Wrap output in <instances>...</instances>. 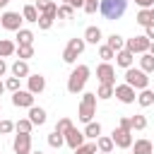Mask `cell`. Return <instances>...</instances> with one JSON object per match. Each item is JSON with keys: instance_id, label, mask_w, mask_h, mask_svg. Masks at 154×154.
<instances>
[{"instance_id": "6da1fadb", "label": "cell", "mask_w": 154, "mask_h": 154, "mask_svg": "<svg viewBox=\"0 0 154 154\" xmlns=\"http://www.w3.org/2000/svg\"><path fill=\"white\" fill-rule=\"evenodd\" d=\"M89 75H91L89 65H77V67H72V72H70V77H67V91H70V94H82L84 87H87Z\"/></svg>"}, {"instance_id": "7a4b0ae2", "label": "cell", "mask_w": 154, "mask_h": 154, "mask_svg": "<svg viewBox=\"0 0 154 154\" xmlns=\"http://www.w3.org/2000/svg\"><path fill=\"white\" fill-rule=\"evenodd\" d=\"M128 10V0H99V12L108 19V22H116L125 14Z\"/></svg>"}, {"instance_id": "3957f363", "label": "cell", "mask_w": 154, "mask_h": 154, "mask_svg": "<svg viewBox=\"0 0 154 154\" xmlns=\"http://www.w3.org/2000/svg\"><path fill=\"white\" fill-rule=\"evenodd\" d=\"M96 94L94 91H84L82 94V101H79V108H77V118L82 120V123H89V120H94V116H96Z\"/></svg>"}, {"instance_id": "277c9868", "label": "cell", "mask_w": 154, "mask_h": 154, "mask_svg": "<svg viewBox=\"0 0 154 154\" xmlns=\"http://www.w3.org/2000/svg\"><path fill=\"white\" fill-rule=\"evenodd\" d=\"M123 79H125V84H130L135 91H140V89H147V87H149V75H147V72H142L140 67H132V65H130V67H125V77H123Z\"/></svg>"}, {"instance_id": "5b68a950", "label": "cell", "mask_w": 154, "mask_h": 154, "mask_svg": "<svg viewBox=\"0 0 154 154\" xmlns=\"http://www.w3.org/2000/svg\"><path fill=\"white\" fill-rule=\"evenodd\" d=\"M125 51H130L132 55H137V53H152L154 51V46H152V41L142 34V36H132V38H125V46H123Z\"/></svg>"}, {"instance_id": "8992f818", "label": "cell", "mask_w": 154, "mask_h": 154, "mask_svg": "<svg viewBox=\"0 0 154 154\" xmlns=\"http://www.w3.org/2000/svg\"><path fill=\"white\" fill-rule=\"evenodd\" d=\"M84 38H70L67 41V46H65V51H63V63H67V65H75V60H77V55H82L84 53Z\"/></svg>"}, {"instance_id": "52a82bcc", "label": "cell", "mask_w": 154, "mask_h": 154, "mask_svg": "<svg viewBox=\"0 0 154 154\" xmlns=\"http://www.w3.org/2000/svg\"><path fill=\"white\" fill-rule=\"evenodd\" d=\"M108 137H111L113 147H118V149H130V144H132V130L113 128V132H111Z\"/></svg>"}, {"instance_id": "ba28073f", "label": "cell", "mask_w": 154, "mask_h": 154, "mask_svg": "<svg viewBox=\"0 0 154 154\" xmlns=\"http://www.w3.org/2000/svg\"><path fill=\"white\" fill-rule=\"evenodd\" d=\"M22 14L19 12H12V10H5L2 14H0V26L2 29H7V31H17V29H22Z\"/></svg>"}, {"instance_id": "9c48e42d", "label": "cell", "mask_w": 154, "mask_h": 154, "mask_svg": "<svg viewBox=\"0 0 154 154\" xmlns=\"http://www.w3.org/2000/svg\"><path fill=\"white\" fill-rule=\"evenodd\" d=\"M113 96L120 101V103H135V96H137V91L130 87V84H113Z\"/></svg>"}, {"instance_id": "30bf717a", "label": "cell", "mask_w": 154, "mask_h": 154, "mask_svg": "<svg viewBox=\"0 0 154 154\" xmlns=\"http://www.w3.org/2000/svg\"><path fill=\"white\" fill-rule=\"evenodd\" d=\"M24 79H26V91H31L34 96L46 89V77H43L41 72H29Z\"/></svg>"}, {"instance_id": "8fae6325", "label": "cell", "mask_w": 154, "mask_h": 154, "mask_svg": "<svg viewBox=\"0 0 154 154\" xmlns=\"http://www.w3.org/2000/svg\"><path fill=\"white\" fill-rule=\"evenodd\" d=\"M96 79L99 84H116V67L111 63H101L96 67Z\"/></svg>"}, {"instance_id": "7c38bea8", "label": "cell", "mask_w": 154, "mask_h": 154, "mask_svg": "<svg viewBox=\"0 0 154 154\" xmlns=\"http://www.w3.org/2000/svg\"><path fill=\"white\" fill-rule=\"evenodd\" d=\"M12 149L14 154H29L31 152V135L29 132H17L12 140Z\"/></svg>"}, {"instance_id": "4fadbf2b", "label": "cell", "mask_w": 154, "mask_h": 154, "mask_svg": "<svg viewBox=\"0 0 154 154\" xmlns=\"http://www.w3.org/2000/svg\"><path fill=\"white\" fill-rule=\"evenodd\" d=\"M34 94L31 91H26V89H17V91H12V103L17 106V108H29V106H34Z\"/></svg>"}, {"instance_id": "5bb4252c", "label": "cell", "mask_w": 154, "mask_h": 154, "mask_svg": "<svg viewBox=\"0 0 154 154\" xmlns=\"http://www.w3.org/2000/svg\"><path fill=\"white\" fill-rule=\"evenodd\" d=\"M63 137H65V144H67L70 149H75V147H79V144H82V142L87 140V137H84V132H82V130H77L75 125H72V128H70V130H67V132H65Z\"/></svg>"}, {"instance_id": "9a60e30c", "label": "cell", "mask_w": 154, "mask_h": 154, "mask_svg": "<svg viewBox=\"0 0 154 154\" xmlns=\"http://www.w3.org/2000/svg\"><path fill=\"white\" fill-rule=\"evenodd\" d=\"M82 38H84V43H94V46H99V43L103 41V34H101L99 26H87Z\"/></svg>"}, {"instance_id": "2e32d148", "label": "cell", "mask_w": 154, "mask_h": 154, "mask_svg": "<svg viewBox=\"0 0 154 154\" xmlns=\"http://www.w3.org/2000/svg\"><path fill=\"white\" fill-rule=\"evenodd\" d=\"M113 58H116V65H118V67H123V70H125V67H130V65L135 63V55H132L130 51H125V48L116 51V55H113Z\"/></svg>"}, {"instance_id": "e0dca14e", "label": "cell", "mask_w": 154, "mask_h": 154, "mask_svg": "<svg viewBox=\"0 0 154 154\" xmlns=\"http://www.w3.org/2000/svg\"><path fill=\"white\" fill-rule=\"evenodd\" d=\"M26 118L31 120L34 128H36V125H43V123H46V111H43L41 106L34 103V106H29V116H26Z\"/></svg>"}, {"instance_id": "ac0fdd59", "label": "cell", "mask_w": 154, "mask_h": 154, "mask_svg": "<svg viewBox=\"0 0 154 154\" xmlns=\"http://www.w3.org/2000/svg\"><path fill=\"white\" fill-rule=\"evenodd\" d=\"M135 22L140 26H154V7H147V10H140Z\"/></svg>"}, {"instance_id": "d6986e66", "label": "cell", "mask_w": 154, "mask_h": 154, "mask_svg": "<svg viewBox=\"0 0 154 154\" xmlns=\"http://www.w3.org/2000/svg\"><path fill=\"white\" fill-rule=\"evenodd\" d=\"M10 72H12V77L24 79V77H26L31 70H29V63H26V60H19V58H17V60L12 63V67H10Z\"/></svg>"}, {"instance_id": "ffe728a7", "label": "cell", "mask_w": 154, "mask_h": 154, "mask_svg": "<svg viewBox=\"0 0 154 154\" xmlns=\"http://www.w3.org/2000/svg\"><path fill=\"white\" fill-rule=\"evenodd\" d=\"M135 101H137L142 108H149V106L154 103V91H152L149 87H147V89H140V94L135 96Z\"/></svg>"}, {"instance_id": "44dd1931", "label": "cell", "mask_w": 154, "mask_h": 154, "mask_svg": "<svg viewBox=\"0 0 154 154\" xmlns=\"http://www.w3.org/2000/svg\"><path fill=\"white\" fill-rule=\"evenodd\" d=\"M84 137L87 140H96L99 135H101V123L99 120H89V123H84Z\"/></svg>"}, {"instance_id": "7402d4cb", "label": "cell", "mask_w": 154, "mask_h": 154, "mask_svg": "<svg viewBox=\"0 0 154 154\" xmlns=\"http://www.w3.org/2000/svg\"><path fill=\"white\" fill-rule=\"evenodd\" d=\"M94 142H96V152H99V154H111V152H113V142H111L108 135H99Z\"/></svg>"}, {"instance_id": "603a6c76", "label": "cell", "mask_w": 154, "mask_h": 154, "mask_svg": "<svg viewBox=\"0 0 154 154\" xmlns=\"http://www.w3.org/2000/svg\"><path fill=\"white\" fill-rule=\"evenodd\" d=\"M130 149H132V154H152V142L147 137H142V140H135L130 144Z\"/></svg>"}, {"instance_id": "cb8c5ba5", "label": "cell", "mask_w": 154, "mask_h": 154, "mask_svg": "<svg viewBox=\"0 0 154 154\" xmlns=\"http://www.w3.org/2000/svg\"><path fill=\"white\" fill-rule=\"evenodd\" d=\"M140 70L147 75L154 72V53H140Z\"/></svg>"}, {"instance_id": "d4e9b609", "label": "cell", "mask_w": 154, "mask_h": 154, "mask_svg": "<svg viewBox=\"0 0 154 154\" xmlns=\"http://www.w3.org/2000/svg\"><path fill=\"white\" fill-rule=\"evenodd\" d=\"M14 53L19 55V60H29V58H34V43H19L14 48Z\"/></svg>"}, {"instance_id": "484cf974", "label": "cell", "mask_w": 154, "mask_h": 154, "mask_svg": "<svg viewBox=\"0 0 154 154\" xmlns=\"http://www.w3.org/2000/svg\"><path fill=\"white\" fill-rule=\"evenodd\" d=\"M14 48H17L14 41H10V38H0V58H10V55H14Z\"/></svg>"}, {"instance_id": "4316f807", "label": "cell", "mask_w": 154, "mask_h": 154, "mask_svg": "<svg viewBox=\"0 0 154 154\" xmlns=\"http://www.w3.org/2000/svg\"><path fill=\"white\" fill-rule=\"evenodd\" d=\"M22 19L36 24V19H38V10H36L34 5H24V10H22Z\"/></svg>"}, {"instance_id": "83f0119b", "label": "cell", "mask_w": 154, "mask_h": 154, "mask_svg": "<svg viewBox=\"0 0 154 154\" xmlns=\"http://www.w3.org/2000/svg\"><path fill=\"white\" fill-rule=\"evenodd\" d=\"M14 34H17V46H19V43H34V31H31V29H24V26H22V29H17Z\"/></svg>"}, {"instance_id": "f1b7e54d", "label": "cell", "mask_w": 154, "mask_h": 154, "mask_svg": "<svg viewBox=\"0 0 154 154\" xmlns=\"http://www.w3.org/2000/svg\"><path fill=\"white\" fill-rule=\"evenodd\" d=\"M94 94H96V99L108 101V99H113V84H99V89Z\"/></svg>"}, {"instance_id": "f546056e", "label": "cell", "mask_w": 154, "mask_h": 154, "mask_svg": "<svg viewBox=\"0 0 154 154\" xmlns=\"http://www.w3.org/2000/svg\"><path fill=\"white\" fill-rule=\"evenodd\" d=\"M72 152H75V154H96V142H94V140H89V142L84 140V142H82L79 147H75Z\"/></svg>"}, {"instance_id": "4dcf8cb0", "label": "cell", "mask_w": 154, "mask_h": 154, "mask_svg": "<svg viewBox=\"0 0 154 154\" xmlns=\"http://www.w3.org/2000/svg\"><path fill=\"white\" fill-rule=\"evenodd\" d=\"M75 17V10L70 7V5H58V10H55V19H72Z\"/></svg>"}, {"instance_id": "1f68e13d", "label": "cell", "mask_w": 154, "mask_h": 154, "mask_svg": "<svg viewBox=\"0 0 154 154\" xmlns=\"http://www.w3.org/2000/svg\"><path fill=\"white\" fill-rule=\"evenodd\" d=\"M106 46H108L111 51H120V48L125 46V38H123V36H118V34H111V36L106 38Z\"/></svg>"}, {"instance_id": "d6a6232c", "label": "cell", "mask_w": 154, "mask_h": 154, "mask_svg": "<svg viewBox=\"0 0 154 154\" xmlns=\"http://www.w3.org/2000/svg\"><path fill=\"white\" fill-rule=\"evenodd\" d=\"M130 128H132V130H144V128H147V118H144L142 113L130 116Z\"/></svg>"}, {"instance_id": "836d02e7", "label": "cell", "mask_w": 154, "mask_h": 154, "mask_svg": "<svg viewBox=\"0 0 154 154\" xmlns=\"http://www.w3.org/2000/svg\"><path fill=\"white\" fill-rule=\"evenodd\" d=\"M46 140H48V144H51L53 149H60V147L65 144V137H63L60 132H55V130H53V132H51V135H48Z\"/></svg>"}, {"instance_id": "e575fe53", "label": "cell", "mask_w": 154, "mask_h": 154, "mask_svg": "<svg viewBox=\"0 0 154 154\" xmlns=\"http://www.w3.org/2000/svg\"><path fill=\"white\" fill-rule=\"evenodd\" d=\"M14 130H17V132H29V135H31L34 125H31V120H29V118H19V120L14 123Z\"/></svg>"}, {"instance_id": "d590c367", "label": "cell", "mask_w": 154, "mask_h": 154, "mask_svg": "<svg viewBox=\"0 0 154 154\" xmlns=\"http://www.w3.org/2000/svg\"><path fill=\"white\" fill-rule=\"evenodd\" d=\"M53 22H55V19H53V17H48V14H38V19H36V24H38V29H41V31H48V29L53 26Z\"/></svg>"}, {"instance_id": "8d00e7d4", "label": "cell", "mask_w": 154, "mask_h": 154, "mask_svg": "<svg viewBox=\"0 0 154 154\" xmlns=\"http://www.w3.org/2000/svg\"><path fill=\"white\" fill-rule=\"evenodd\" d=\"M113 55H116V51H111L106 43H103V46H99V58H101L103 63H111V60H113Z\"/></svg>"}, {"instance_id": "74e56055", "label": "cell", "mask_w": 154, "mask_h": 154, "mask_svg": "<svg viewBox=\"0 0 154 154\" xmlns=\"http://www.w3.org/2000/svg\"><path fill=\"white\" fill-rule=\"evenodd\" d=\"M70 128H72V120H70V118H60V120L55 123V128H53V130H55V132H60V135H65Z\"/></svg>"}, {"instance_id": "f35d334b", "label": "cell", "mask_w": 154, "mask_h": 154, "mask_svg": "<svg viewBox=\"0 0 154 154\" xmlns=\"http://www.w3.org/2000/svg\"><path fill=\"white\" fill-rule=\"evenodd\" d=\"M82 10H84L87 14H96V12H99V0H84Z\"/></svg>"}, {"instance_id": "ab89813d", "label": "cell", "mask_w": 154, "mask_h": 154, "mask_svg": "<svg viewBox=\"0 0 154 154\" xmlns=\"http://www.w3.org/2000/svg\"><path fill=\"white\" fill-rule=\"evenodd\" d=\"M12 130H14V123L7 118H0V135H10Z\"/></svg>"}, {"instance_id": "60d3db41", "label": "cell", "mask_w": 154, "mask_h": 154, "mask_svg": "<svg viewBox=\"0 0 154 154\" xmlns=\"http://www.w3.org/2000/svg\"><path fill=\"white\" fill-rule=\"evenodd\" d=\"M2 84H5L7 91H17V89H19V77H7Z\"/></svg>"}, {"instance_id": "b9f144b4", "label": "cell", "mask_w": 154, "mask_h": 154, "mask_svg": "<svg viewBox=\"0 0 154 154\" xmlns=\"http://www.w3.org/2000/svg\"><path fill=\"white\" fill-rule=\"evenodd\" d=\"M55 10H58V2H53V0H51V2L46 5V10H43V12H38V14H48V17H53V19H55Z\"/></svg>"}, {"instance_id": "7bdbcfd3", "label": "cell", "mask_w": 154, "mask_h": 154, "mask_svg": "<svg viewBox=\"0 0 154 154\" xmlns=\"http://www.w3.org/2000/svg\"><path fill=\"white\" fill-rule=\"evenodd\" d=\"M135 5L140 10H147V7H154V0H135Z\"/></svg>"}, {"instance_id": "ee69618b", "label": "cell", "mask_w": 154, "mask_h": 154, "mask_svg": "<svg viewBox=\"0 0 154 154\" xmlns=\"http://www.w3.org/2000/svg\"><path fill=\"white\" fill-rule=\"evenodd\" d=\"M63 2H65V5H70L72 10H79V7L84 5V0H63Z\"/></svg>"}, {"instance_id": "f6af8a7d", "label": "cell", "mask_w": 154, "mask_h": 154, "mask_svg": "<svg viewBox=\"0 0 154 154\" xmlns=\"http://www.w3.org/2000/svg\"><path fill=\"white\" fill-rule=\"evenodd\" d=\"M118 128H123V130H132V128H130V118H125V116H123V118L118 120Z\"/></svg>"}, {"instance_id": "bcb514c9", "label": "cell", "mask_w": 154, "mask_h": 154, "mask_svg": "<svg viewBox=\"0 0 154 154\" xmlns=\"http://www.w3.org/2000/svg\"><path fill=\"white\" fill-rule=\"evenodd\" d=\"M48 2H51V0H36V2H34V7H36V10H38V12H43V10H46V5H48Z\"/></svg>"}, {"instance_id": "7dc6e473", "label": "cell", "mask_w": 154, "mask_h": 154, "mask_svg": "<svg viewBox=\"0 0 154 154\" xmlns=\"http://www.w3.org/2000/svg\"><path fill=\"white\" fill-rule=\"evenodd\" d=\"M144 36H147L149 41H154V26H144Z\"/></svg>"}, {"instance_id": "c3c4849f", "label": "cell", "mask_w": 154, "mask_h": 154, "mask_svg": "<svg viewBox=\"0 0 154 154\" xmlns=\"http://www.w3.org/2000/svg\"><path fill=\"white\" fill-rule=\"evenodd\" d=\"M5 72H7V63L5 58H0V77H5Z\"/></svg>"}, {"instance_id": "681fc988", "label": "cell", "mask_w": 154, "mask_h": 154, "mask_svg": "<svg viewBox=\"0 0 154 154\" xmlns=\"http://www.w3.org/2000/svg\"><path fill=\"white\" fill-rule=\"evenodd\" d=\"M7 5H10V0H0V10H5Z\"/></svg>"}, {"instance_id": "f907efd6", "label": "cell", "mask_w": 154, "mask_h": 154, "mask_svg": "<svg viewBox=\"0 0 154 154\" xmlns=\"http://www.w3.org/2000/svg\"><path fill=\"white\" fill-rule=\"evenodd\" d=\"M2 91H5V84H2V79H0V96H2Z\"/></svg>"}, {"instance_id": "816d5d0a", "label": "cell", "mask_w": 154, "mask_h": 154, "mask_svg": "<svg viewBox=\"0 0 154 154\" xmlns=\"http://www.w3.org/2000/svg\"><path fill=\"white\" fill-rule=\"evenodd\" d=\"M29 154H43V152H41V149H38V152H29Z\"/></svg>"}, {"instance_id": "f5cc1de1", "label": "cell", "mask_w": 154, "mask_h": 154, "mask_svg": "<svg viewBox=\"0 0 154 154\" xmlns=\"http://www.w3.org/2000/svg\"><path fill=\"white\" fill-rule=\"evenodd\" d=\"M0 116H2V103H0Z\"/></svg>"}, {"instance_id": "db71d44e", "label": "cell", "mask_w": 154, "mask_h": 154, "mask_svg": "<svg viewBox=\"0 0 154 154\" xmlns=\"http://www.w3.org/2000/svg\"><path fill=\"white\" fill-rule=\"evenodd\" d=\"M0 154H2V152H0Z\"/></svg>"}]
</instances>
